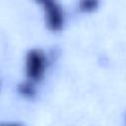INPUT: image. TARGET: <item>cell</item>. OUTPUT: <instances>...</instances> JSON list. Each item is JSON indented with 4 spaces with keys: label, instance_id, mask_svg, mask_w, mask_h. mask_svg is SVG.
Segmentation results:
<instances>
[{
    "label": "cell",
    "instance_id": "7a4b0ae2",
    "mask_svg": "<svg viewBox=\"0 0 126 126\" xmlns=\"http://www.w3.org/2000/svg\"><path fill=\"white\" fill-rule=\"evenodd\" d=\"M46 19L50 28L57 30L62 25V13L60 8L53 2L46 3Z\"/></svg>",
    "mask_w": 126,
    "mask_h": 126
},
{
    "label": "cell",
    "instance_id": "6da1fadb",
    "mask_svg": "<svg viewBox=\"0 0 126 126\" xmlns=\"http://www.w3.org/2000/svg\"><path fill=\"white\" fill-rule=\"evenodd\" d=\"M44 56L38 50H32L29 53L27 59L28 75L32 79H37L43 72Z\"/></svg>",
    "mask_w": 126,
    "mask_h": 126
}]
</instances>
